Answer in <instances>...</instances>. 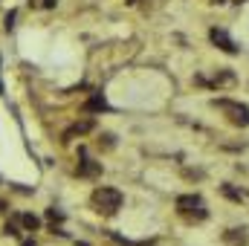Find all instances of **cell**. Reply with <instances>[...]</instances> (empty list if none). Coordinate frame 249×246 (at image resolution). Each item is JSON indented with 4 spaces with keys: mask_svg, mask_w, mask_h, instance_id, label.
Returning <instances> with one entry per match:
<instances>
[{
    "mask_svg": "<svg viewBox=\"0 0 249 246\" xmlns=\"http://www.w3.org/2000/svg\"><path fill=\"white\" fill-rule=\"evenodd\" d=\"M20 223H23L26 229H32V232L38 229V217H35V214H23V217H20Z\"/></svg>",
    "mask_w": 249,
    "mask_h": 246,
    "instance_id": "obj_11",
    "label": "cell"
},
{
    "mask_svg": "<svg viewBox=\"0 0 249 246\" xmlns=\"http://www.w3.org/2000/svg\"><path fill=\"white\" fill-rule=\"evenodd\" d=\"M58 0H32V9H53Z\"/></svg>",
    "mask_w": 249,
    "mask_h": 246,
    "instance_id": "obj_12",
    "label": "cell"
},
{
    "mask_svg": "<svg viewBox=\"0 0 249 246\" xmlns=\"http://www.w3.org/2000/svg\"><path fill=\"white\" fill-rule=\"evenodd\" d=\"M127 3H139V0H127Z\"/></svg>",
    "mask_w": 249,
    "mask_h": 246,
    "instance_id": "obj_14",
    "label": "cell"
},
{
    "mask_svg": "<svg viewBox=\"0 0 249 246\" xmlns=\"http://www.w3.org/2000/svg\"><path fill=\"white\" fill-rule=\"evenodd\" d=\"M84 110H87V113H99V110H107V102H105V96H102V93H96V96H93V99L84 105Z\"/></svg>",
    "mask_w": 249,
    "mask_h": 246,
    "instance_id": "obj_8",
    "label": "cell"
},
{
    "mask_svg": "<svg viewBox=\"0 0 249 246\" xmlns=\"http://www.w3.org/2000/svg\"><path fill=\"white\" fill-rule=\"evenodd\" d=\"M214 107L238 127H249V107L241 102H232V99H214Z\"/></svg>",
    "mask_w": 249,
    "mask_h": 246,
    "instance_id": "obj_3",
    "label": "cell"
},
{
    "mask_svg": "<svg viewBox=\"0 0 249 246\" xmlns=\"http://www.w3.org/2000/svg\"><path fill=\"white\" fill-rule=\"evenodd\" d=\"M99 174H102V162H93V159H87V157H84V151H81L78 177H99Z\"/></svg>",
    "mask_w": 249,
    "mask_h": 246,
    "instance_id": "obj_6",
    "label": "cell"
},
{
    "mask_svg": "<svg viewBox=\"0 0 249 246\" xmlns=\"http://www.w3.org/2000/svg\"><path fill=\"white\" fill-rule=\"evenodd\" d=\"M93 209L99 211V214H116L119 209H122V191L119 188H107V185H99L96 191H93Z\"/></svg>",
    "mask_w": 249,
    "mask_h": 246,
    "instance_id": "obj_1",
    "label": "cell"
},
{
    "mask_svg": "<svg viewBox=\"0 0 249 246\" xmlns=\"http://www.w3.org/2000/svg\"><path fill=\"white\" fill-rule=\"evenodd\" d=\"M223 244L226 246H244V244H249V232L247 229H226L223 232Z\"/></svg>",
    "mask_w": 249,
    "mask_h": 246,
    "instance_id": "obj_5",
    "label": "cell"
},
{
    "mask_svg": "<svg viewBox=\"0 0 249 246\" xmlns=\"http://www.w3.org/2000/svg\"><path fill=\"white\" fill-rule=\"evenodd\" d=\"M235 3H244V0H235Z\"/></svg>",
    "mask_w": 249,
    "mask_h": 246,
    "instance_id": "obj_15",
    "label": "cell"
},
{
    "mask_svg": "<svg viewBox=\"0 0 249 246\" xmlns=\"http://www.w3.org/2000/svg\"><path fill=\"white\" fill-rule=\"evenodd\" d=\"M93 127V119H84V122H75L70 130H64V142H70L72 136H81V133H87Z\"/></svg>",
    "mask_w": 249,
    "mask_h": 246,
    "instance_id": "obj_7",
    "label": "cell"
},
{
    "mask_svg": "<svg viewBox=\"0 0 249 246\" xmlns=\"http://www.w3.org/2000/svg\"><path fill=\"white\" fill-rule=\"evenodd\" d=\"M220 191H223V194H226V197H229V200H235V203H241V200H244V194H241V191H235V188H232V185H223V188H220Z\"/></svg>",
    "mask_w": 249,
    "mask_h": 246,
    "instance_id": "obj_10",
    "label": "cell"
},
{
    "mask_svg": "<svg viewBox=\"0 0 249 246\" xmlns=\"http://www.w3.org/2000/svg\"><path fill=\"white\" fill-rule=\"evenodd\" d=\"M206 84H212V87H223V84H235V75L229 72V70H220L212 81H206Z\"/></svg>",
    "mask_w": 249,
    "mask_h": 246,
    "instance_id": "obj_9",
    "label": "cell"
},
{
    "mask_svg": "<svg viewBox=\"0 0 249 246\" xmlns=\"http://www.w3.org/2000/svg\"><path fill=\"white\" fill-rule=\"evenodd\" d=\"M47 217H50L53 223H55V220H64V214H61V211H55V209H50V211H47Z\"/></svg>",
    "mask_w": 249,
    "mask_h": 246,
    "instance_id": "obj_13",
    "label": "cell"
},
{
    "mask_svg": "<svg viewBox=\"0 0 249 246\" xmlns=\"http://www.w3.org/2000/svg\"><path fill=\"white\" fill-rule=\"evenodd\" d=\"M177 211L186 220H206L209 217V209H206V203H203L200 194H183V197H177Z\"/></svg>",
    "mask_w": 249,
    "mask_h": 246,
    "instance_id": "obj_2",
    "label": "cell"
},
{
    "mask_svg": "<svg viewBox=\"0 0 249 246\" xmlns=\"http://www.w3.org/2000/svg\"><path fill=\"white\" fill-rule=\"evenodd\" d=\"M209 38H212V44H214V47H220L223 53H229V55H238V44H235V41L226 35V29H217V26H214V29L209 32Z\"/></svg>",
    "mask_w": 249,
    "mask_h": 246,
    "instance_id": "obj_4",
    "label": "cell"
}]
</instances>
